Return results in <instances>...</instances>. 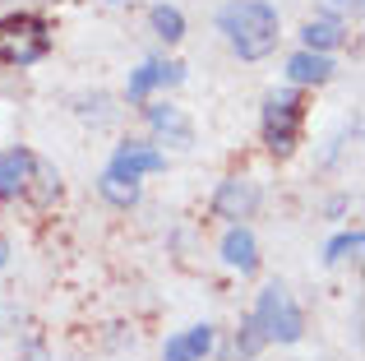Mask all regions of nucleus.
Listing matches in <instances>:
<instances>
[{
  "label": "nucleus",
  "instance_id": "obj_1",
  "mask_svg": "<svg viewBox=\"0 0 365 361\" xmlns=\"http://www.w3.org/2000/svg\"><path fill=\"white\" fill-rule=\"evenodd\" d=\"M217 33L232 46V56L264 61L282 42V19H277V5H268V0H227L217 9Z\"/></svg>",
  "mask_w": 365,
  "mask_h": 361
},
{
  "label": "nucleus",
  "instance_id": "obj_2",
  "mask_svg": "<svg viewBox=\"0 0 365 361\" xmlns=\"http://www.w3.org/2000/svg\"><path fill=\"white\" fill-rule=\"evenodd\" d=\"M264 334V343H301L305 334V315L296 306V297L287 292V283H264L255 297V315H250Z\"/></svg>",
  "mask_w": 365,
  "mask_h": 361
},
{
  "label": "nucleus",
  "instance_id": "obj_3",
  "mask_svg": "<svg viewBox=\"0 0 365 361\" xmlns=\"http://www.w3.org/2000/svg\"><path fill=\"white\" fill-rule=\"evenodd\" d=\"M301 121H305V98L296 88H273L264 98V144L273 158H287L301 139Z\"/></svg>",
  "mask_w": 365,
  "mask_h": 361
},
{
  "label": "nucleus",
  "instance_id": "obj_4",
  "mask_svg": "<svg viewBox=\"0 0 365 361\" xmlns=\"http://www.w3.org/2000/svg\"><path fill=\"white\" fill-rule=\"evenodd\" d=\"M46 56V28L37 19L19 14L0 24V61L5 65H33Z\"/></svg>",
  "mask_w": 365,
  "mask_h": 361
},
{
  "label": "nucleus",
  "instance_id": "obj_5",
  "mask_svg": "<svg viewBox=\"0 0 365 361\" xmlns=\"http://www.w3.org/2000/svg\"><path fill=\"white\" fill-rule=\"evenodd\" d=\"M107 172L111 176H125V180H143V176H153V172H167V153H162L153 139H125V144H116Z\"/></svg>",
  "mask_w": 365,
  "mask_h": 361
},
{
  "label": "nucleus",
  "instance_id": "obj_6",
  "mask_svg": "<svg viewBox=\"0 0 365 361\" xmlns=\"http://www.w3.org/2000/svg\"><path fill=\"white\" fill-rule=\"evenodd\" d=\"M180 79H185V65L180 61H143L139 70H130V79H125V98L130 102H153V93L176 88Z\"/></svg>",
  "mask_w": 365,
  "mask_h": 361
},
{
  "label": "nucleus",
  "instance_id": "obj_7",
  "mask_svg": "<svg viewBox=\"0 0 365 361\" xmlns=\"http://www.w3.org/2000/svg\"><path fill=\"white\" fill-rule=\"evenodd\" d=\"M143 121H148V130H153L158 144H171V148L195 144V126H190V116L176 107V102H143Z\"/></svg>",
  "mask_w": 365,
  "mask_h": 361
},
{
  "label": "nucleus",
  "instance_id": "obj_8",
  "mask_svg": "<svg viewBox=\"0 0 365 361\" xmlns=\"http://www.w3.org/2000/svg\"><path fill=\"white\" fill-rule=\"evenodd\" d=\"M259 185L250 176H227L222 185H217V195H213V213L217 218H232V223H245V218H255L259 213Z\"/></svg>",
  "mask_w": 365,
  "mask_h": 361
},
{
  "label": "nucleus",
  "instance_id": "obj_9",
  "mask_svg": "<svg viewBox=\"0 0 365 361\" xmlns=\"http://www.w3.org/2000/svg\"><path fill=\"white\" fill-rule=\"evenodd\" d=\"M333 74H338V61L324 51H292L287 56V83L292 88H319V83H329Z\"/></svg>",
  "mask_w": 365,
  "mask_h": 361
},
{
  "label": "nucleus",
  "instance_id": "obj_10",
  "mask_svg": "<svg viewBox=\"0 0 365 361\" xmlns=\"http://www.w3.org/2000/svg\"><path fill=\"white\" fill-rule=\"evenodd\" d=\"M33 167L37 153L28 148H0V199H19L33 190Z\"/></svg>",
  "mask_w": 365,
  "mask_h": 361
},
{
  "label": "nucleus",
  "instance_id": "obj_11",
  "mask_svg": "<svg viewBox=\"0 0 365 361\" xmlns=\"http://www.w3.org/2000/svg\"><path fill=\"white\" fill-rule=\"evenodd\" d=\"M213 347H217V329L213 325H190V329H180V334L167 338L162 361H204Z\"/></svg>",
  "mask_w": 365,
  "mask_h": 361
},
{
  "label": "nucleus",
  "instance_id": "obj_12",
  "mask_svg": "<svg viewBox=\"0 0 365 361\" xmlns=\"http://www.w3.org/2000/svg\"><path fill=\"white\" fill-rule=\"evenodd\" d=\"M222 264H227V269H236L241 278L259 273V241H255V232H250L245 223L227 227V236H222Z\"/></svg>",
  "mask_w": 365,
  "mask_h": 361
},
{
  "label": "nucleus",
  "instance_id": "obj_13",
  "mask_svg": "<svg viewBox=\"0 0 365 361\" xmlns=\"http://www.w3.org/2000/svg\"><path fill=\"white\" fill-rule=\"evenodd\" d=\"M342 42H347V28H342V19H338V14L310 19V24L301 28V46H305V51H324V56H333Z\"/></svg>",
  "mask_w": 365,
  "mask_h": 361
},
{
  "label": "nucleus",
  "instance_id": "obj_14",
  "mask_svg": "<svg viewBox=\"0 0 365 361\" xmlns=\"http://www.w3.org/2000/svg\"><path fill=\"white\" fill-rule=\"evenodd\" d=\"M98 195L107 199L111 208H134V204H139V195H143V190H139V180H125V176H111V172H102V176H98Z\"/></svg>",
  "mask_w": 365,
  "mask_h": 361
},
{
  "label": "nucleus",
  "instance_id": "obj_15",
  "mask_svg": "<svg viewBox=\"0 0 365 361\" xmlns=\"http://www.w3.org/2000/svg\"><path fill=\"white\" fill-rule=\"evenodd\" d=\"M148 24H153V33H158L167 46H176L180 37H185V14H180L176 5H153L148 9Z\"/></svg>",
  "mask_w": 365,
  "mask_h": 361
},
{
  "label": "nucleus",
  "instance_id": "obj_16",
  "mask_svg": "<svg viewBox=\"0 0 365 361\" xmlns=\"http://www.w3.org/2000/svg\"><path fill=\"white\" fill-rule=\"evenodd\" d=\"M361 245H365L361 227H351V232L333 236V241L324 245V264H347V260H356V255H361Z\"/></svg>",
  "mask_w": 365,
  "mask_h": 361
},
{
  "label": "nucleus",
  "instance_id": "obj_17",
  "mask_svg": "<svg viewBox=\"0 0 365 361\" xmlns=\"http://www.w3.org/2000/svg\"><path fill=\"white\" fill-rule=\"evenodd\" d=\"M259 347H268V343H264V334H259V325H255V320H245V325H241V334H236V352H241V357H255Z\"/></svg>",
  "mask_w": 365,
  "mask_h": 361
},
{
  "label": "nucleus",
  "instance_id": "obj_18",
  "mask_svg": "<svg viewBox=\"0 0 365 361\" xmlns=\"http://www.w3.org/2000/svg\"><path fill=\"white\" fill-rule=\"evenodd\" d=\"M24 361H51V357H46L42 343H28V347H24Z\"/></svg>",
  "mask_w": 365,
  "mask_h": 361
},
{
  "label": "nucleus",
  "instance_id": "obj_19",
  "mask_svg": "<svg viewBox=\"0 0 365 361\" xmlns=\"http://www.w3.org/2000/svg\"><path fill=\"white\" fill-rule=\"evenodd\" d=\"M329 9H361V0H324Z\"/></svg>",
  "mask_w": 365,
  "mask_h": 361
},
{
  "label": "nucleus",
  "instance_id": "obj_20",
  "mask_svg": "<svg viewBox=\"0 0 365 361\" xmlns=\"http://www.w3.org/2000/svg\"><path fill=\"white\" fill-rule=\"evenodd\" d=\"M5 255H9V245H5V241H0V269H5Z\"/></svg>",
  "mask_w": 365,
  "mask_h": 361
},
{
  "label": "nucleus",
  "instance_id": "obj_21",
  "mask_svg": "<svg viewBox=\"0 0 365 361\" xmlns=\"http://www.w3.org/2000/svg\"><path fill=\"white\" fill-rule=\"evenodd\" d=\"M107 5H125V0H107Z\"/></svg>",
  "mask_w": 365,
  "mask_h": 361
}]
</instances>
